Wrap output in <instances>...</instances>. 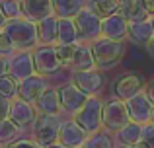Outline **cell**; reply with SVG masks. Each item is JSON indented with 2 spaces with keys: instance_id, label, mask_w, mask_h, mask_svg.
Wrapping results in <instances>:
<instances>
[{
  "instance_id": "9a60e30c",
  "label": "cell",
  "mask_w": 154,
  "mask_h": 148,
  "mask_svg": "<svg viewBox=\"0 0 154 148\" xmlns=\"http://www.w3.org/2000/svg\"><path fill=\"white\" fill-rule=\"evenodd\" d=\"M49 86H51V84H49V78H47V76L35 72V74L27 76V78L20 80V98H23V99H27V101L35 103V101H37V98Z\"/></svg>"
},
{
  "instance_id": "bcb514c9",
  "label": "cell",
  "mask_w": 154,
  "mask_h": 148,
  "mask_svg": "<svg viewBox=\"0 0 154 148\" xmlns=\"http://www.w3.org/2000/svg\"><path fill=\"white\" fill-rule=\"evenodd\" d=\"M0 148H4V146H2V144H0Z\"/></svg>"
},
{
  "instance_id": "5bb4252c",
  "label": "cell",
  "mask_w": 154,
  "mask_h": 148,
  "mask_svg": "<svg viewBox=\"0 0 154 148\" xmlns=\"http://www.w3.org/2000/svg\"><path fill=\"white\" fill-rule=\"evenodd\" d=\"M35 72L37 70H35L33 51H16L10 57V74L16 80H23Z\"/></svg>"
},
{
  "instance_id": "52a82bcc",
  "label": "cell",
  "mask_w": 154,
  "mask_h": 148,
  "mask_svg": "<svg viewBox=\"0 0 154 148\" xmlns=\"http://www.w3.org/2000/svg\"><path fill=\"white\" fill-rule=\"evenodd\" d=\"M59 95H60V105H63V113L74 117L76 113L80 111V107L88 101L90 95L86 92H82L74 82H66L59 86Z\"/></svg>"
},
{
  "instance_id": "6da1fadb",
  "label": "cell",
  "mask_w": 154,
  "mask_h": 148,
  "mask_svg": "<svg viewBox=\"0 0 154 148\" xmlns=\"http://www.w3.org/2000/svg\"><path fill=\"white\" fill-rule=\"evenodd\" d=\"M2 31L10 37V41L14 43L16 51H33L39 45L37 23L27 20L26 16L16 18V20H8Z\"/></svg>"
},
{
  "instance_id": "e575fe53",
  "label": "cell",
  "mask_w": 154,
  "mask_h": 148,
  "mask_svg": "<svg viewBox=\"0 0 154 148\" xmlns=\"http://www.w3.org/2000/svg\"><path fill=\"white\" fill-rule=\"evenodd\" d=\"M143 140L148 142L152 148H154V123H144L143 125Z\"/></svg>"
},
{
  "instance_id": "f1b7e54d",
  "label": "cell",
  "mask_w": 154,
  "mask_h": 148,
  "mask_svg": "<svg viewBox=\"0 0 154 148\" xmlns=\"http://www.w3.org/2000/svg\"><path fill=\"white\" fill-rule=\"evenodd\" d=\"M0 94L8 99L20 98V80H16L12 74L0 76Z\"/></svg>"
},
{
  "instance_id": "83f0119b",
  "label": "cell",
  "mask_w": 154,
  "mask_h": 148,
  "mask_svg": "<svg viewBox=\"0 0 154 148\" xmlns=\"http://www.w3.org/2000/svg\"><path fill=\"white\" fill-rule=\"evenodd\" d=\"M86 6L92 12H96L102 20L119 12V2L117 0H86Z\"/></svg>"
},
{
  "instance_id": "ba28073f",
  "label": "cell",
  "mask_w": 154,
  "mask_h": 148,
  "mask_svg": "<svg viewBox=\"0 0 154 148\" xmlns=\"http://www.w3.org/2000/svg\"><path fill=\"white\" fill-rule=\"evenodd\" d=\"M70 80L88 95H100L105 88V76L98 66L90 70H72Z\"/></svg>"
},
{
  "instance_id": "8992f818",
  "label": "cell",
  "mask_w": 154,
  "mask_h": 148,
  "mask_svg": "<svg viewBox=\"0 0 154 148\" xmlns=\"http://www.w3.org/2000/svg\"><path fill=\"white\" fill-rule=\"evenodd\" d=\"M74 20H76V27H78L80 43H92V41H96L98 37L103 35V29H102L103 20L100 18L96 12H92L88 6H84L82 10L74 16Z\"/></svg>"
},
{
  "instance_id": "836d02e7",
  "label": "cell",
  "mask_w": 154,
  "mask_h": 148,
  "mask_svg": "<svg viewBox=\"0 0 154 148\" xmlns=\"http://www.w3.org/2000/svg\"><path fill=\"white\" fill-rule=\"evenodd\" d=\"M10 109H12V99L4 98V95L0 94V121L10 117Z\"/></svg>"
},
{
  "instance_id": "4fadbf2b",
  "label": "cell",
  "mask_w": 154,
  "mask_h": 148,
  "mask_svg": "<svg viewBox=\"0 0 154 148\" xmlns=\"http://www.w3.org/2000/svg\"><path fill=\"white\" fill-rule=\"evenodd\" d=\"M129 113H131V119L137 123H150L152 121V113H154V101L148 98L146 90L137 94L135 98H131L127 101Z\"/></svg>"
},
{
  "instance_id": "7402d4cb",
  "label": "cell",
  "mask_w": 154,
  "mask_h": 148,
  "mask_svg": "<svg viewBox=\"0 0 154 148\" xmlns=\"http://www.w3.org/2000/svg\"><path fill=\"white\" fill-rule=\"evenodd\" d=\"M96 57L92 51L90 43H78L76 45V55H74V62H72L70 70H90L96 68Z\"/></svg>"
},
{
  "instance_id": "7dc6e473",
  "label": "cell",
  "mask_w": 154,
  "mask_h": 148,
  "mask_svg": "<svg viewBox=\"0 0 154 148\" xmlns=\"http://www.w3.org/2000/svg\"><path fill=\"white\" fill-rule=\"evenodd\" d=\"M82 148H84V146H82Z\"/></svg>"
},
{
  "instance_id": "9c48e42d",
  "label": "cell",
  "mask_w": 154,
  "mask_h": 148,
  "mask_svg": "<svg viewBox=\"0 0 154 148\" xmlns=\"http://www.w3.org/2000/svg\"><path fill=\"white\" fill-rule=\"evenodd\" d=\"M33 61L37 74H43L49 78L51 74L63 70L59 57H57V47L55 45H37L33 49Z\"/></svg>"
},
{
  "instance_id": "4dcf8cb0",
  "label": "cell",
  "mask_w": 154,
  "mask_h": 148,
  "mask_svg": "<svg viewBox=\"0 0 154 148\" xmlns=\"http://www.w3.org/2000/svg\"><path fill=\"white\" fill-rule=\"evenodd\" d=\"M0 8H2L4 16L8 20H16L23 16V6L22 0H0Z\"/></svg>"
},
{
  "instance_id": "ab89813d",
  "label": "cell",
  "mask_w": 154,
  "mask_h": 148,
  "mask_svg": "<svg viewBox=\"0 0 154 148\" xmlns=\"http://www.w3.org/2000/svg\"><path fill=\"white\" fill-rule=\"evenodd\" d=\"M45 148H68V146H64L63 142H59V140H57V142H51V144H47Z\"/></svg>"
},
{
  "instance_id": "30bf717a",
  "label": "cell",
  "mask_w": 154,
  "mask_h": 148,
  "mask_svg": "<svg viewBox=\"0 0 154 148\" xmlns=\"http://www.w3.org/2000/svg\"><path fill=\"white\" fill-rule=\"evenodd\" d=\"M39 117V111L35 107V103L27 101L23 98H16L12 99V109H10V119L16 121L20 127L27 129V127H33L35 121Z\"/></svg>"
},
{
  "instance_id": "ac0fdd59",
  "label": "cell",
  "mask_w": 154,
  "mask_h": 148,
  "mask_svg": "<svg viewBox=\"0 0 154 148\" xmlns=\"http://www.w3.org/2000/svg\"><path fill=\"white\" fill-rule=\"evenodd\" d=\"M119 12L129 22H143L150 20V10L146 6V0H123L119 4Z\"/></svg>"
},
{
  "instance_id": "44dd1931",
  "label": "cell",
  "mask_w": 154,
  "mask_h": 148,
  "mask_svg": "<svg viewBox=\"0 0 154 148\" xmlns=\"http://www.w3.org/2000/svg\"><path fill=\"white\" fill-rule=\"evenodd\" d=\"M154 37V26L150 20L143 22H131L129 26V41L139 47H146V43Z\"/></svg>"
},
{
  "instance_id": "d6986e66",
  "label": "cell",
  "mask_w": 154,
  "mask_h": 148,
  "mask_svg": "<svg viewBox=\"0 0 154 148\" xmlns=\"http://www.w3.org/2000/svg\"><path fill=\"white\" fill-rule=\"evenodd\" d=\"M35 107H37L39 113H63V105H60V95H59V88L49 86L35 101Z\"/></svg>"
},
{
  "instance_id": "5b68a950",
  "label": "cell",
  "mask_w": 154,
  "mask_h": 148,
  "mask_svg": "<svg viewBox=\"0 0 154 148\" xmlns=\"http://www.w3.org/2000/svg\"><path fill=\"white\" fill-rule=\"evenodd\" d=\"M63 113H39L37 121L33 125V138L37 142H41L43 146L51 144V142L59 140L60 127H63Z\"/></svg>"
},
{
  "instance_id": "d590c367",
  "label": "cell",
  "mask_w": 154,
  "mask_h": 148,
  "mask_svg": "<svg viewBox=\"0 0 154 148\" xmlns=\"http://www.w3.org/2000/svg\"><path fill=\"white\" fill-rule=\"evenodd\" d=\"M4 74H10V57L0 55V76Z\"/></svg>"
},
{
  "instance_id": "ee69618b",
  "label": "cell",
  "mask_w": 154,
  "mask_h": 148,
  "mask_svg": "<svg viewBox=\"0 0 154 148\" xmlns=\"http://www.w3.org/2000/svg\"><path fill=\"white\" fill-rule=\"evenodd\" d=\"M152 123H154V113H152Z\"/></svg>"
},
{
  "instance_id": "8fae6325",
  "label": "cell",
  "mask_w": 154,
  "mask_h": 148,
  "mask_svg": "<svg viewBox=\"0 0 154 148\" xmlns=\"http://www.w3.org/2000/svg\"><path fill=\"white\" fill-rule=\"evenodd\" d=\"M144 90H146V84H144L143 76H139L135 72L123 74L115 82V86H113V94H115V98L125 99V101H129L131 98H135L137 94H140V92H144Z\"/></svg>"
},
{
  "instance_id": "8d00e7d4",
  "label": "cell",
  "mask_w": 154,
  "mask_h": 148,
  "mask_svg": "<svg viewBox=\"0 0 154 148\" xmlns=\"http://www.w3.org/2000/svg\"><path fill=\"white\" fill-rule=\"evenodd\" d=\"M144 49H146V53L150 55V59H152V61H154V37H152L150 41L146 43V47H144Z\"/></svg>"
},
{
  "instance_id": "2e32d148",
  "label": "cell",
  "mask_w": 154,
  "mask_h": 148,
  "mask_svg": "<svg viewBox=\"0 0 154 148\" xmlns=\"http://www.w3.org/2000/svg\"><path fill=\"white\" fill-rule=\"evenodd\" d=\"M129 22L121 12H115V14L103 18L102 22V29L105 37H111V39H121V41H129Z\"/></svg>"
},
{
  "instance_id": "484cf974",
  "label": "cell",
  "mask_w": 154,
  "mask_h": 148,
  "mask_svg": "<svg viewBox=\"0 0 154 148\" xmlns=\"http://www.w3.org/2000/svg\"><path fill=\"white\" fill-rule=\"evenodd\" d=\"M53 4H55V14L59 18H74L86 6V0H53Z\"/></svg>"
},
{
  "instance_id": "7bdbcfd3",
  "label": "cell",
  "mask_w": 154,
  "mask_h": 148,
  "mask_svg": "<svg viewBox=\"0 0 154 148\" xmlns=\"http://www.w3.org/2000/svg\"><path fill=\"white\" fill-rule=\"evenodd\" d=\"M150 22H152V26H154V14L150 16Z\"/></svg>"
},
{
  "instance_id": "277c9868",
  "label": "cell",
  "mask_w": 154,
  "mask_h": 148,
  "mask_svg": "<svg viewBox=\"0 0 154 148\" xmlns=\"http://www.w3.org/2000/svg\"><path fill=\"white\" fill-rule=\"evenodd\" d=\"M131 113L125 99L111 98L103 103V129L111 134H117L127 123H131Z\"/></svg>"
},
{
  "instance_id": "f546056e",
  "label": "cell",
  "mask_w": 154,
  "mask_h": 148,
  "mask_svg": "<svg viewBox=\"0 0 154 148\" xmlns=\"http://www.w3.org/2000/svg\"><path fill=\"white\" fill-rule=\"evenodd\" d=\"M78 45V43H76ZM76 45H55L57 47V57H59L63 68H70L74 62V55H76Z\"/></svg>"
},
{
  "instance_id": "d6a6232c",
  "label": "cell",
  "mask_w": 154,
  "mask_h": 148,
  "mask_svg": "<svg viewBox=\"0 0 154 148\" xmlns=\"http://www.w3.org/2000/svg\"><path fill=\"white\" fill-rule=\"evenodd\" d=\"M14 53H16L14 43L10 41V37H8L4 31H0V55H4V57H12Z\"/></svg>"
},
{
  "instance_id": "4316f807",
  "label": "cell",
  "mask_w": 154,
  "mask_h": 148,
  "mask_svg": "<svg viewBox=\"0 0 154 148\" xmlns=\"http://www.w3.org/2000/svg\"><path fill=\"white\" fill-rule=\"evenodd\" d=\"M115 140H117L115 134L102 129V131H98V133L88 137V140L84 142V148H117Z\"/></svg>"
},
{
  "instance_id": "603a6c76",
  "label": "cell",
  "mask_w": 154,
  "mask_h": 148,
  "mask_svg": "<svg viewBox=\"0 0 154 148\" xmlns=\"http://www.w3.org/2000/svg\"><path fill=\"white\" fill-rule=\"evenodd\" d=\"M59 43L60 45H76V43H80L78 27H76L74 18H59Z\"/></svg>"
},
{
  "instance_id": "7c38bea8",
  "label": "cell",
  "mask_w": 154,
  "mask_h": 148,
  "mask_svg": "<svg viewBox=\"0 0 154 148\" xmlns=\"http://www.w3.org/2000/svg\"><path fill=\"white\" fill-rule=\"evenodd\" d=\"M88 131L84 127H80L78 123L74 121V117L64 119L63 127H60V134H59V142H63L64 146L68 148H82L84 142L88 140Z\"/></svg>"
},
{
  "instance_id": "1f68e13d",
  "label": "cell",
  "mask_w": 154,
  "mask_h": 148,
  "mask_svg": "<svg viewBox=\"0 0 154 148\" xmlns=\"http://www.w3.org/2000/svg\"><path fill=\"white\" fill-rule=\"evenodd\" d=\"M4 148H45V146H43L41 142H37L35 138H23V137H20L18 140L6 144Z\"/></svg>"
},
{
  "instance_id": "f35d334b",
  "label": "cell",
  "mask_w": 154,
  "mask_h": 148,
  "mask_svg": "<svg viewBox=\"0 0 154 148\" xmlns=\"http://www.w3.org/2000/svg\"><path fill=\"white\" fill-rule=\"evenodd\" d=\"M6 22H8V18H6V16H4L2 8H0V31L4 29V26H6Z\"/></svg>"
},
{
  "instance_id": "3957f363",
  "label": "cell",
  "mask_w": 154,
  "mask_h": 148,
  "mask_svg": "<svg viewBox=\"0 0 154 148\" xmlns=\"http://www.w3.org/2000/svg\"><path fill=\"white\" fill-rule=\"evenodd\" d=\"M103 99L100 95H90L88 101L80 107L74 115V121L88 131V134H94L103 129Z\"/></svg>"
},
{
  "instance_id": "ffe728a7",
  "label": "cell",
  "mask_w": 154,
  "mask_h": 148,
  "mask_svg": "<svg viewBox=\"0 0 154 148\" xmlns=\"http://www.w3.org/2000/svg\"><path fill=\"white\" fill-rule=\"evenodd\" d=\"M39 45H57L59 43V16L53 14L49 18L37 22Z\"/></svg>"
},
{
  "instance_id": "7a4b0ae2",
  "label": "cell",
  "mask_w": 154,
  "mask_h": 148,
  "mask_svg": "<svg viewBox=\"0 0 154 148\" xmlns=\"http://www.w3.org/2000/svg\"><path fill=\"white\" fill-rule=\"evenodd\" d=\"M92 51H94L96 57V65L98 68H113L115 65H119L121 59L127 53V41H121V39H111V37H98L96 41L90 43Z\"/></svg>"
},
{
  "instance_id": "cb8c5ba5",
  "label": "cell",
  "mask_w": 154,
  "mask_h": 148,
  "mask_svg": "<svg viewBox=\"0 0 154 148\" xmlns=\"http://www.w3.org/2000/svg\"><path fill=\"white\" fill-rule=\"evenodd\" d=\"M117 142L119 144H137V142L143 140V123H137V121H131L115 134Z\"/></svg>"
},
{
  "instance_id": "f6af8a7d",
  "label": "cell",
  "mask_w": 154,
  "mask_h": 148,
  "mask_svg": "<svg viewBox=\"0 0 154 148\" xmlns=\"http://www.w3.org/2000/svg\"><path fill=\"white\" fill-rule=\"evenodd\" d=\"M117 2H119V4H121V2H123V0H117Z\"/></svg>"
},
{
  "instance_id": "d4e9b609",
  "label": "cell",
  "mask_w": 154,
  "mask_h": 148,
  "mask_svg": "<svg viewBox=\"0 0 154 148\" xmlns=\"http://www.w3.org/2000/svg\"><path fill=\"white\" fill-rule=\"evenodd\" d=\"M22 133H23V127H20L18 123L12 121L10 117L4 119V121H0V144L2 146L18 140V138L22 137Z\"/></svg>"
},
{
  "instance_id": "60d3db41",
  "label": "cell",
  "mask_w": 154,
  "mask_h": 148,
  "mask_svg": "<svg viewBox=\"0 0 154 148\" xmlns=\"http://www.w3.org/2000/svg\"><path fill=\"white\" fill-rule=\"evenodd\" d=\"M146 6L150 10V14H154V0H146Z\"/></svg>"
},
{
  "instance_id": "e0dca14e",
  "label": "cell",
  "mask_w": 154,
  "mask_h": 148,
  "mask_svg": "<svg viewBox=\"0 0 154 148\" xmlns=\"http://www.w3.org/2000/svg\"><path fill=\"white\" fill-rule=\"evenodd\" d=\"M22 6H23V16L35 23L55 14L53 0H22Z\"/></svg>"
},
{
  "instance_id": "74e56055",
  "label": "cell",
  "mask_w": 154,
  "mask_h": 148,
  "mask_svg": "<svg viewBox=\"0 0 154 148\" xmlns=\"http://www.w3.org/2000/svg\"><path fill=\"white\" fill-rule=\"evenodd\" d=\"M146 94H148V98H150L152 101H154V80L146 84Z\"/></svg>"
},
{
  "instance_id": "b9f144b4",
  "label": "cell",
  "mask_w": 154,
  "mask_h": 148,
  "mask_svg": "<svg viewBox=\"0 0 154 148\" xmlns=\"http://www.w3.org/2000/svg\"><path fill=\"white\" fill-rule=\"evenodd\" d=\"M117 148H135V146H133V144H131V146H127V144H119Z\"/></svg>"
}]
</instances>
